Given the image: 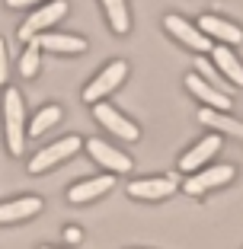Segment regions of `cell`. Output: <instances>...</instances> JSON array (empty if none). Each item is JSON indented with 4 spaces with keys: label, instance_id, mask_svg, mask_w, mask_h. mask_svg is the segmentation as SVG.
Returning <instances> with one entry per match:
<instances>
[{
    "label": "cell",
    "instance_id": "14",
    "mask_svg": "<svg viewBox=\"0 0 243 249\" xmlns=\"http://www.w3.org/2000/svg\"><path fill=\"white\" fill-rule=\"evenodd\" d=\"M199 32H205L208 38H218V42H224V45H240L243 42V32H240V26H234V22H227V19H221V16H202L199 19Z\"/></svg>",
    "mask_w": 243,
    "mask_h": 249
},
{
    "label": "cell",
    "instance_id": "23",
    "mask_svg": "<svg viewBox=\"0 0 243 249\" xmlns=\"http://www.w3.org/2000/svg\"><path fill=\"white\" fill-rule=\"evenodd\" d=\"M7 7H38V0H7Z\"/></svg>",
    "mask_w": 243,
    "mask_h": 249
},
{
    "label": "cell",
    "instance_id": "24",
    "mask_svg": "<svg viewBox=\"0 0 243 249\" xmlns=\"http://www.w3.org/2000/svg\"><path fill=\"white\" fill-rule=\"evenodd\" d=\"M38 249H58V246H38Z\"/></svg>",
    "mask_w": 243,
    "mask_h": 249
},
{
    "label": "cell",
    "instance_id": "11",
    "mask_svg": "<svg viewBox=\"0 0 243 249\" xmlns=\"http://www.w3.org/2000/svg\"><path fill=\"white\" fill-rule=\"evenodd\" d=\"M42 211V198L38 195H19L10 198V201H0V227L3 224H19V220H29Z\"/></svg>",
    "mask_w": 243,
    "mask_h": 249
},
{
    "label": "cell",
    "instance_id": "17",
    "mask_svg": "<svg viewBox=\"0 0 243 249\" xmlns=\"http://www.w3.org/2000/svg\"><path fill=\"white\" fill-rule=\"evenodd\" d=\"M211 58H214V64H218V71H221L234 87H243V64L237 61V54L230 52L227 45H214Z\"/></svg>",
    "mask_w": 243,
    "mask_h": 249
},
{
    "label": "cell",
    "instance_id": "13",
    "mask_svg": "<svg viewBox=\"0 0 243 249\" xmlns=\"http://www.w3.org/2000/svg\"><path fill=\"white\" fill-rule=\"evenodd\" d=\"M36 48H45V52H58V54H80L87 52V42L80 36H67V32H38Z\"/></svg>",
    "mask_w": 243,
    "mask_h": 249
},
{
    "label": "cell",
    "instance_id": "22",
    "mask_svg": "<svg viewBox=\"0 0 243 249\" xmlns=\"http://www.w3.org/2000/svg\"><path fill=\"white\" fill-rule=\"evenodd\" d=\"M80 240H83V230H80V227H67V230H64V243H71V246H77Z\"/></svg>",
    "mask_w": 243,
    "mask_h": 249
},
{
    "label": "cell",
    "instance_id": "21",
    "mask_svg": "<svg viewBox=\"0 0 243 249\" xmlns=\"http://www.w3.org/2000/svg\"><path fill=\"white\" fill-rule=\"evenodd\" d=\"M7 77H10V58H7V45L0 38V83H7Z\"/></svg>",
    "mask_w": 243,
    "mask_h": 249
},
{
    "label": "cell",
    "instance_id": "19",
    "mask_svg": "<svg viewBox=\"0 0 243 249\" xmlns=\"http://www.w3.org/2000/svg\"><path fill=\"white\" fill-rule=\"evenodd\" d=\"M103 7H106V16H109L112 29H115V32H128V26H131V16H128L125 0H103Z\"/></svg>",
    "mask_w": 243,
    "mask_h": 249
},
{
    "label": "cell",
    "instance_id": "18",
    "mask_svg": "<svg viewBox=\"0 0 243 249\" xmlns=\"http://www.w3.org/2000/svg\"><path fill=\"white\" fill-rule=\"evenodd\" d=\"M61 118V106H45V109L36 112V118L29 122V138H38V134H45L52 124H58Z\"/></svg>",
    "mask_w": 243,
    "mask_h": 249
},
{
    "label": "cell",
    "instance_id": "7",
    "mask_svg": "<svg viewBox=\"0 0 243 249\" xmlns=\"http://www.w3.org/2000/svg\"><path fill=\"white\" fill-rule=\"evenodd\" d=\"M218 150H221V134H208V138H202L195 147H189V150L183 154V160H179V169H183L186 176H192V173L205 169L208 163L218 157Z\"/></svg>",
    "mask_w": 243,
    "mask_h": 249
},
{
    "label": "cell",
    "instance_id": "6",
    "mask_svg": "<svg viewBox=\"0 0 243 249\" xmlns=\"http://www.w3.org/2000/svg\"><path fill=\"white\" fill-rule=\"evenodd\" d=\"M87 154L93 157V160L109 173V176H115V173H131V166H134L128 154L115 150L112 144H106V141H99V138H90L87 141Z\"/></svg>",
    "mask_w": 243,
    "mask_h": 249
},
{
    "label": "cell",
    "instance_id": "12",
    "mask_svg": "<svg viewBox=\"0 0 243 249\" xmlns=\"http://www.w3.org/2000/svg\"><path fill=\"white\" fill-rule=\"evenodd\" d=\"M112 185H115V176H93V179H83V182L71 185L67 189V201L71 205H87V201H96V198H103L106 192H112Z\"/></svg>",
    "mask_w": 243,
    "mask_h": 249
},
{
    "label": "cell",
    "instance_id": "20",
    "mask_svg": "<svg viewBox=\"0 0 243 249\" xmlns=\"http://www.w3.org/2000/svg\"><path fill=\"white\" fill-rule=\"evenodd\" d=\"M19 71H22V77H32V73L38 71V48H36V42H29V48L22 52Z\"/></svg>",
    "mask_w": 243,
    "mask_h": 249
},
{
    "label": "cell",
    "instance_id": "5",
    "mask_svg": "<svg viewBox=\"0 0 243 249\" xmlns=\"http://www.w3.org/2000/svg\"><path fill=\"white\" fill-rule=\"evenodd\" d=\"M64 13H67V3H64V0H52V3H45V7H36V13L22 22L16 36H19L22 42H32L38 32L48 29V26H55V22H58Z\"/></svg>",
    "mask_w": 243,
    "mask_h": 249
},
{
    "label": "cell",
    "instance_id": "2",
    "mask_svg": "<svg viewBox=\"0 0 243 249\" xmlns=\"http://www.w3.org/2000/svg\"><path fill=\"white\" fill-rule=\"evenodd\" d=\"M80 147H83V141L77 138V134H64L61 141H55V144L42 147V150L32 157V160H29V173H32V176H38V173H48L52 166H58V163H64V160H71V157H74Z\"/></svg>",
    "mask_w": 243,
    "mask_h": 249
},
{
    "label": "cell",
    "instance_id": "3",
    "mask_svg": "<svg viewBox=\"0 0 243 249\" xmlns=\"http://www.w3.org/2000/svg\"><path fill=\"white\" fill-rule=\"evenodd\" d=\"M234 176H237V169L230 166V163H214V166H205V169H199V173H192L183 182V192L192 195V198H199L211 189H221V185L234 182Z\"/></svg>",
    "mask_w": 243,
    "mask_h": 249
},
{
    "label": "cell",
    "instance_id": "10",
    "mask_svg": "<svg viewBox=\"0 0 243 249\" xmlns=\"http://www.w3.org/2000/svg\"><path fill=\"white\" fill-rule=\"evenodd\" d=\"M96 122L103 124L106 131H112L115 138H122V141H138V124L131 122V118H125L118 109H112V106H106V103H96Z\"/></svg>",
    "mask_w": 243,
    "mask_h": 249
},
{
    "label": "cell",
    "instance_id": "9",
    "mask_svg": "<svg viewBox=\"0 0 243 249\" xmlns=\"http://www.w3.org/2000/svg\"><path fill=\"white\" fill-rule=\"evenodd\" d=\"M163 26H167V32L173 38H179L183 45H189L192 52H211V38H208L205 32H199L189 19H183V16L169 13L167 19H163Z\"/></svg>",
    "mask_w": 243,
    "mask_h": 249
},
{
    "label": "cell",
    "instance_id": "15",
    "mask_svg": "<svg viewBox=\"0 0 243 249\" xmlns=\"http://www.w3.org/2000/svg\"><path fill=\"white\" fill-rule=\"evenodd\" d=\"M186 87L199 96L202 103H208V109H214V112H227L230 109V96L221 93L218 87H211V83H205L199 73H189V77H186Z\"/></svg>",
    "mask_w": 243,
    "mask_h": 249
},
{
    "label": "cell",
    "instance_id": "16",
    "mask_svg": "<svg viewBox=\"0 0 243 249\" xmlns=\"http://www.w3.org/2000/svg\"><path fill=\"white\" fill-rule=\"evenodd\" d=\"M199 122L214 128V134H230V138H240L243 141V122L230 118L227 112H214V109H202L199 112Z\"/></svg>",
    "mask_w": 243,
    "mask_h": 249
},
{
    "label": "cell",
    "instance_id": "4",
    "mask_svg": "<svg viewBox=\"0 0 243 249\" xmlns=\"http://www.w3.org/2000/svg\"><path fill=\"white\" fill-rule=\"evenodd\" d=\"M125 77H128V64H125V61H112V64H106L103 71H99L93 80L87 83L83 99H87V103H99V99H103V96H109L118 83H125Z\"/></svg>",
    "mask_w": 243,
    "mask_h": 249
},
{
    "label": "cell",
    "instance_id": "1",
    "mask_svg": "<svg viewBox=\"0 0 243 249\" xmlns=\"http://www.w3.org/2000/svg\"><path fill=\"white\" fill-rule=\"evenodd\" d=\"M3 124H7V147L10 154L19 157L26 150V109H22L19 89L10 87L3 96Z\"/></svg>",
    "mask_w": 243,
    "mask_h": 249
},
{
    "label": "cell",
    "instance_id": "8",
    "mask_svg": "<svg viewBox=\"0 0 243 249\" xmlns=\"http://www.w3.org/2000/svg\"><path fill=\"white\" fill-rule=\"evenodd\" d=\"M176 179L173 176H150V179H134V182H128V195L138 198V201H163V198H169L173 192H176Z\"/></svg>",
    "mask_w": 243,
    "mask_h": 249
}]
</instances>
